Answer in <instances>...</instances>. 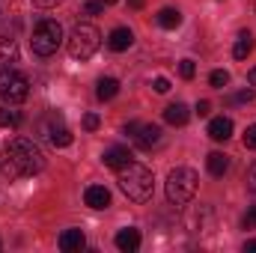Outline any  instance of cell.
<instances>
[{"label": "cell", "mask_w": 256, "mask_h": 253, "mask_svg": "<svg viewBox=\"0 0 256 253\" xmlns=\"http://www.w3.org/2000/svg\"><path fill=\"white\" fill-rule=\"evenodd\" d=\"M45 170V155L42 149L27 140V137H12L6 143V158H3V173L9 179H21V176H33Z\"/></svg>", "instance_id": "obj_1"}, {"label": "cell", "mask_w": 256, "mask_h": 253, "mask_svg": "<svg viewBox=\"0 0 256 253\" xmlns=\"http://www.w3.org/2000/svg\"><path fill=\"white\" fill-rule=\"evenodd\" d=\"M120 188L134 202H149L152 190H155V176H152L149 167H143L137 161H128L126 167H120Z\"/></svg>", "instance_id": "obj_2"}, {"label": "cell", "mask_w": 256, "mask_h": 253, "mask_svg": "<svg viewBox=\"0 0 256 253\" xmlns=\"http://www.w3.org/2000/svg\"><path fill=\"white\" fill-rule=\"evenodd\" d=\"M98 45H102V33H98L96 24H86V21L74 24V30H72L68 39H66L68 57H72V60H80V63L90 60V57L98 51Z\"/></svg>", "instance_id": "obj_3"}, {"label": "cell", "mask_w": 256, "mask_h": 253, "mask_svg": "<svg viewBox=\"0 0 256 253\" xmlns=\"http://www.w3.org/2000/svg\"><path fill=\"white\" fill-rule=\"evenodd\" d=\"M60 45H63V27H60V21L42 18V21L33 27V36H30L33 54H36V57H51V54H57Z\"/></svg>", "instance_id": "obj_4"}, {"label": "cell", "mask_w": 256, "mask_h": 253, "mask_svg": "<svg viewBox=\"0 0 256 253\" xmlns=\"http://www.w3.org/2000/svg\"><path fill=\"white\" fill-rule=\"evenodd\" d=\"M196 185H200L196 170H191V167H176L167 176V200L173 206H188L194 200V194H196Z\"/></svg>", "instance_id": "obj_5"}, {"label": "cell", "mask_w": 256, "mask_h": 253, "mask_svg": "<svg viewBox=\"0 0 256 253\" xmlns=\"http://www.w3.org/2000/svg\"><path fill=\"white\" fill-rule=\"evenodd\" d=\"M30 96V80L27 74L15 72V68H3L0 72V98L6 104H21Z\"/></svg>", "instance_id": "obj_6"}, {"label": "cell", "mask_w": 256, "mask_h": 253, "mask_svg": "<svg viewBox=\"0 0 256 253\" xmlns=\"http://www.w3.org/2000/svg\"><path fill=\"white\" fill-rule=\"evenodd\" d=\"M84 202L90 208H108L110 206V190L104 188V185H90V188L84 190Z\"/></svg>", "instance_id": "obj_7"}, {"label": "cell", "mask_w": 256, "mask_h": 253, "mask_svg": "<svg viewBox=\"0 0 256 253\" xmlns=\"http://www.w3.org/2000/svg\"><path fill=\"white\" fill-rule=\"evenodd\" d=\"M86 248V236L80 230H66L60 236V250L63 253H80Z\"/></svg>", "instance_id": "obj_8"}, {"label": "cell", "mask_w": 256, "mask_h": 253, "mask_svg": "<svg viewBox=\"0 0 256 253\" xmlns=\"http://www.w3.org/2000/svg\"><path fill=\"white\" fill-rule=\"evenodd\" d=\"M134 45V33L128 27H114L110 36H108V48L110 51H128Z\"/></svg>", "instance_id": "obj_9"}, {"label": "cell", "mask_w": 256, "mask_h": 253, "mask_svg": "<svg viewBox=\"0 0 256 253\" xmlns=\"http://www.w3.org/2000/svg\"><path fill=\"white\" fill-rule=\"evenodd\" d=\"M161 128L158 126H140V131L134 134V143L140 146V149H152V146H158L161 143Z\"/></svg>", "instance_id": "obj_10"}, {"label": "cell", "mask_w": 256, "mask_h": 253, "mask_svg": "<svg viewBox=\"0 0 256 253\" xmlns=\"http://www.w3.org/2000/svg\"><path fill=\"white\" fill-rule=\"evenodd\" d=\"M102 161H104V167H114V170H120V167H126L128 161H131V152H128L126 146H110V149H104Z\"/></svg>", "instance_id": "obj_11"}, {"label": "cell", "mask_w": 256, "mask_h": 253, "mask_svg": "<svg viewBox=\"0 0 256 253\" xmlns=\"http://www.w3.org/2000/svg\"><path fill=\"white\" fill-rule=\"evenodd\" d=\"M208 137L212 140H230L232 137V120L230 116H214L212 122H208Z\"/></svg>", "instance_id": "obj_12"}, {"label": "cell", "mask_w": 256, "mask_h": 253, "mask_svg": "<svg viewBox=\"0 0 256 253\" xmlns=\"http://www.w3.org/2000/svg\"><path fill=\"white\" fill-rule=\"evenodd\" d=\"M116 248L122 253H134L140 248V230H134V226L120 230V232H116Z\"/></svg>", "instance_id": "obj_13"}, {"label": "cell", "mask_w": 256, "mask_h": 253, "mask_svg": "<svg viewBox=\"0 0 256 253\" xmlns=\"http://www.w3.org/2000/svg\"><path fill=\"white\" fill-rule=\"evenodd\" d=\"M164 120H167L170 126H185V122L191 120V110H188V104H182V102H173V104H167V110H164Z\"/></svg>", "instance_id": "obj_14"}, {"label": "cell", "mask_w": 256, "mask_h": 253, "mask_svg": "<svg viewBox=\"0 0 256 253\" xmlns=\"http://www.w3.org/2000/svg\"><path fill=\"white\" fill-rule=\"evenodd\" d=\"M206 164H208V173H212L214 179H220V176H224V173L230 170V158H226L224 152H208Z\"/></svg>", "instance_id": "obj_15"}, {"label": "cell", "mask_w": 256, "mask_h": 253, "mask_svg": "<svg viewBox=\"0 0 256 253\" xmlns=\"http://www.w3.org/2000/svg\"><path fill=\"white\" fill-rule=\"evenodd\" d=\"M116 92H120V80H116V78H102V80L96 84V96H98L102 102H110Z\"/></svg>", "instance_id": "obj_16"}, {"label": "cell", "mask_w": 256, "mask_h": 253, "mask_svg": "<svg viewBox=\"0 0 256 253\" xmlns=\"http://www.w3.org/2000/svg\"><path fill=\"white\" fill-rule=\"evenodd\" d=\"M18 60V45L9 36H0V66H9Z\"/></svg>", "instance_id": "obj_17"}, {"label": "cell", "mask_w": 256, "mask_h": 253, "mask_svg": "<svg viewBox=\"0 0 256 253\" xmlns=\"http://www.w3.org/2000/svg\"><path fill=\"white\" fill-rule=\"evenodd\" d=\"M158 24H161L164 30H176V27L182 24V12H179V9H173V6H167V9H161V12H158Z\"/></svg>", "instance_id": "obj_18"}, {"label": "cell", "mask_w": 256, "mask_h": 253, "mask_svg": "<svg viewBox=\"0 0 256 253\" xmlns=\"http://www.w3.org/2000/svg\"><path fill=\"white\" fill-rule=\"evenodd\" d=\"M250 51H254V36H250V33H238V42H236V48H232V57H236V60H244Z\"/></svg>", "instance_id": "obj_19"}, {"label": "cell", "mask_w": 256, "mask_h": 253, "mask_svg": "<svg viewBox=\"0 0 256 253\" xmlns=\"http://www.w3.org/2000/svg\"><path fill=\"white\" fill-rule=\"evenodd\" d=\"M21 126V114L12 108H0V128H18Z\"/></svg>", "instance_id": "obj_20"}, {"label": "cell", "mask_w": 256, "mask_h": 253, "mask_svg": "<svg viewBox=\"0 0 256 253\" xmlns=\"http://www.w3.org/2000/svg\"><path fill=\"white\" fill-rule=\"evenodd\" d=\"M72 131L68 128H51V143L57 146V149H66V146H72Z\"/></svg>", "instance_id": "obj_21"}, {"label": "cell", "mask_w": 256, "mask_h": 253, "mask_svg": "<svg viewBox=\"0 0 256 253\" xmlns=\"http://www.w3.org/2000/svg\"><path fill=\"white\" fill-rule=\"evenodd\" d=\"M208 84H212L214 90H224V86L230 84V72H224V68H214V72L208 74Z\"/></svg>", "instance_id": "obj_22"}, {"label": "cell", "mask_w": 256, "mask_h": 253, "mask_svg": "<svg viewBox=\"0 0 256 253\" xmlns=\"http://www.w3.org/2000/svg\"><path fill=\"white\" fill-rule=\"evenodd\" d=\"M254 98H256V92H254V90H242V92L230 96L226 102H230V104H248V102H254Z\"/></svg>", "instance_id": "obj_23"}, {"label": "cell", "mask_w": 256, "mask_h": 253, "mask_svg": "<svg viewBox=\"0 0 256 253\" xmlns=\"http://www.w3.org/2000/svg\"><path fill=\"white\" fill-rule=\"evenodd\" d=\"M179 74H182L185 80H191L194 74H196V66H194V60H182V63H179Z\"/></svg>", "instance_id": "obj_24"}, {"label": "cell", "mask_w": 256, "mask_h": 253, "mask_svg": "<svg viewBox=\"0 0 256 253\" xmlns=\"http://www.w3.org/2000/svg\"><path fill=\"white\" fill-rule=\"evenodd\" d=\"M244 149H256V126H248L244 131Z\"/></svg>", "instance_id": "obj_25"}, {"label": "cell", "mask_w": 256, "mask_h": 253, "mask_svg": "<svg viewBox=\"0 0 256 253\" xmlns=\"http://www.w3.org/2000/svg\"><path fill=\"white\" fill-rule=\"evenodd\" d=\"M84 12H86V15H98V12H104V3H98V0H90V3L84 6Z\"/></svg>", "instance_id": "obj_26"}, {"label": "cell", "mask_w": 256, "mask_h": 253, "mask_svg": "<svg viewBox=\"0 0 256 253\" xmlns=\"http://www.w3.org/2000/svg\"><path fill=\"white\" fill-rule=\"evenodd\" d=\"M152 86H155V92H170V80L167 78H155Z\"/></svg>", "instance_id": "obj_27"}, {"label": "cell", "mask_w": 256, "mask_h": 253, "mask_svg": "<svg viewBox=\"0 0 256 253\" xmlns=\"http://www.w3.org/2000/svg\"><path fill=\"white\" fill-rule=\"evenodd\" d=\"M84 128H86V131H96V128H98V116H96V114H86V116H84Z\"/></svg>", "instance_id": "obj_28"}, {"label": "cell", "mask_w": 256, "mask_h": 253, "mask_svg": "<svg viewBox=\"0 0 256 253\" xmlns=\"http://www.w3.org/2000/svg\"><path fill=\"white\" fill-rule=\"evenodd\" d=\"M242 224H244V230H254L256 226V208H248V214H244Z\"/></svg>", "instance_id": "obj_29"}, {"label": "cell", "mask_w": 256, "mask_h": 253, "mask_svg": "<svg viewBox=\"0 0 256 253\" xmlns=\"http://www.w3.org/2000/svg\"><path fill=\"white\" fill-rule=\"evenodd\" d=\"M208 110H212V104H208V102H196V108H194V114H196V116H208Z\"/></svg>", "instance_id": "obj_30"}, {"label": "cell", "mask_w": 256, "mask_h": 253, "mask_svg": "<svg viewBox=\"0 0 256 253\" xmlns=\"http://www.w3.org/2000/svg\"><path fill=\"white\" fill-rule=\"evenodd\" d=\"M248 188H250V190L256 194V164L250 167V170H248Z\"/></svg>", "instance_id": "obj_31"}, {"label": "cell", "mask_w": 256, "mask_h": 253, "mask_svg": "<svg viewBox=\"0 0 256 253\" xmlns=\"http://www.w3.org/2000/svg\"><path fill=\"white\" fill-rule=\"evenodd\" d=\"M140 126H143V122H128V126H126V134H128V137H134V134L140 131Z\"/></svg>", "instance_id": "obj_32"}, {"label": "cell", "mask_w": 256, "mask_h": 253, "mask_svg": "<svg viewBox=\"0 0 256 253\" xmlns=\"http://www.w3.org/2000/svg\"><path fill=\"white\" fill-rule=\"evenodd\" d=\"M33 3H36V6H42V9H51V6H57L60 0H33Z\"/></svg>", "instance_id": "obj_33"}, {"label": "cell", "mask_w": 256, "mask_h": 253, "mask_svg": "<svg viewBox=\"0 0 256 253\" xmlns=\"http://www.w3.org/2000/svg\"><path fill=\"white\" fill-rule=\"evenodd\" d=\"M248 84H250V86H256V68H250V72H248Z\"/></svg>", "instance_id": "obj_34"}, {"label": "cell", "mask_w": 256, "mask_h": 253, "mask_svg": "<svg viewBox=\"0 0 256 253\" xmlns=\"http://www.w3.org/2000/svg\"><path fill=\"white\" fill-rule=\"evenodd\" d=\"M244 250H254V253H256V238H250V242H244Z\"/></svg>", "instance_id": "obj_35"}, {"label": "cell", "mask_w": 256, "mask_h": 253, "mask_svg": "<svg viewBox=\"0 0 256 253\" xmlns=\"http://www.w3.org/2000/svg\"><path fill=\"white\" fill-rule=\"evenodd\" d=\"M131 6H134V9H140V6H143V0H131Z\"/></svg>", "instance_id": "obj_36"}, {"label": "cell", "mask_w": 256, "mask_h": 253, "mask_svg": "<svg viewBox=\"0 0 256 253\" xmlns=\"http://www.w3.org/2000/svg\"><path fill=\"white\" fill-rule=\"evenodd\" d=\"M102 3H108V6H110V3H116V0H102Z\"/></svg>", "instance_id": "obj_37"}]
</instances>
